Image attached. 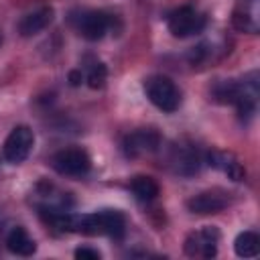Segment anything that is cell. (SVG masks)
<instances>
[{"instance_id":"obj_1","label":"cell","mask_w":260,"mask_h":260,"mask_svg":"<svg viewBox=\"0 0 260 260\" xmlns=\"http://www.w3.org/2000/svg\"><path fill=\"white\" fill-rule=\"evenodd\" d=\"M213 100L219 104H232L236 106L240 118L248 120L254 116L256 112V100H258V81H256V73H250V79H242V81H219L213 87Z\"/></svg>"},{"instance_id":"obj_2","label":"cell","mask_w":260,"mask_h":260,"mask_svg":"<svg viewBox=\"0 0 260 260\" xmlns=\"http://www.w3.org/2000/svg\"><path fill=\"white\" fill-rule=\"evenodd\" d=\"M75 232L85 236H110L114 240H120L126 234V219L116 209L83 213V215H77Z\"/></svg>"},{"instance_id":"obj_3","label":"cell","mask_w":260,"mask_h":260,"mask_svg":"<svg viewBox=\"0 0 260 260\" xmlns=\"http://www.w3.org/2000/svg\"><path fill=\"white\" fill-rule=\"evenodd\" d=\"M144 93L160 112L173 114L181 106V89L167 75H152L144 81Z\"/></svg>"},{"instance_id":"obj_4","label":"cell","mask_w":260,"mask_h":260,"mask_svg":"<svg viewBox=\"0 0 260 260\" xmlns=\"http://www.w3.org/2000/svg\"><path fill=\"white\" fill-rule=\"evenodd\" d=\"M205 24H207V16L191 4L173 10L169 14V20H167L169 32L177 39H187V37L199 35L205 28Z\"/></svg>"},{"instance_id":"obj_5","label":"cell","mask_w":260,"mask_h":260,"mask_svg":"<svg viewBox=\"0 0 260 260\" xmlns=\"http://www.w3.org/2000/svg\"><path fill=\"white\" fill-rule=\"evenodd\" d=\"M35 146V132L20 124V126H14L10 130V134L6 136L4 140V146H2V154L6 158V162L10 165H18V162H24L30 154Z\"/></svg>"},{"instance_id":"obj_6","label":"cell","mask_w":260,"mask_h":260,"mask_svg":"<svg viewBox=\"0 0 260 260\" xmlns=\"http://www.w3.org/2000/svg\"><path fill=\"white\" fill-rule=\"evenodd\" d=\"M51 167L63 177H83L91 169V158L83 148H63L53 154Z\"/></svg>"},{"instance_id":"obj_7","label":"cell","mask_w":260,"mask_h":260,"mask_svg":"<svg viewBox=\"0 0 260 260\" xmlns=\"http://www.w3.org/2000/svg\"><path fill=\"white\" fill-rule=\"evenodd\" d=\"M219 244V230L215 225H205L185 240V254L187 256H199V258H213L217 254Z\"/></svg>"},{"instance_id":"obj_8","label":"cell","mask_w":260,"mask_h":260,"mask_svg":"<svg viewBox=\"0 0 260 260\" xmlns=\"http://www.w3.org/2000/svg\"><path fill=\"white\" fill-rule=\"evenodd\" d=\"M160 146V134L154 128H140L130 132L122 140V150L128 158H136L142 154H150Z\"/></svg>"},{"instance_id":"obj_9","label":"cell","mask_w":260,"mask_h":260,"mask_svg":"<svg viewBox=\"0 0 260 260\" xmlns=\"http://www.w3.org/2000/svg\"><path fill=\"white\" fill-rule=\"evenodd\" d=\"M75 28L85 41H100L110 28V16L102 10H83L75 16Z\"/></svg>"},{"instance_id":"obj_10","label":"cell","mask_w":260,"mask_h":260,"mask_svg":"<svg viewBox=\"0 0 260 260\" xmlns=\"http://www.w3.org/2000/svg\"><path fill=\"white\" fill-rule=\"evenodd\" d=\"M230 205V195L221 189H209V191H201L197 195H193L191 199H187V209L191 213H199V215H209V213H219Z\"/></svg>"},{"instance_id":"obj_11","label":"cell","mask_w":260,"mask_h":260,"mask_svg":"<svg viewBox=\"0 0 260 260\" xmlns=\"http://www.w3.org/2000/svg\"><path fill=\"white\" fill-rule=\"evenodd\" d=\"M232 24L240 32L256 35L260 28V0H238L232 12Z\"/></svg>"},{"instance_id":"obj_12","label":"cell","mask_w":260,"mask_h":260,"mask_svg":"<svg viewBox=\"0 0 260 260\" xmlns=\"http://www.w3.org/2000/svg\"><path fill=\"white\" fill-rule=\"evenodd\" d=\"M55 10L51 6H39L30 12H26L20 20H18V32L20 37H35L41 30H45L51 22H53Z\"/></svg>"},{"instance_id":"obj_13","label":"cell","mask_w":260,"mask_h":260,"mask_svg":"<svg viewBox=\"0 0 260 260\" xmlns=\"http://www.w3.org/2000/svg\"><path fill=\"white\" fill-rule=\"evenodd\" d=\"M205 162L209 167L219 169L221 173H225L232 181H242L246 177V169L242 167V162L232 152H219V150L205 152Z\"/></svg>"},{"instance_id":"obj_14","label":"cell","mask_w":260,"mask_h":260,"mask_svg":"<svg viewBox=\"0 0 260 260\" xmlns=\"http://www.w3.org/2000/svg\"><path fill=\"white\" fill-rule=\"evenodd\" d=\"M6 248L8 252L16 254V256H32L37 252V244L35 240L28 236V232L22 225H16L8 232L6 236Z\"/></svg>"},{"instance_id":"obj_15","label":"cell","mask_w":260,"mask_h":260,"mask_svg":"<svg viewBox=\"0 0 260 260\" xmlns=\"http://www.w3.org/2000/svg\"><path fill=\"white\" fill-rule=\"evenodd\" d=\"M130 191L134 193V197H136L138 201L148 203V201H154V199L158 197L160 187H158V183H156L152 177H148V175H138V177H134V179L130 181Z\"/></svg>"},{"instance_id":"obj_16","label":"cell","mask_w":260,"mask_h":260,"mask_svg":"<svg viewBox=\"0 0 260 260\" xmlns=\"http://www.w3.org/2000/svg\"><path fill=\"white\" fill-rule=\"evenodd\" d=\"M234 252L240 258H254L260 252V236L252 230H246L236 236L234 240Z\"/></svg>"},{"instance_id":"obj_17","label":"cell","mask_w":260,"mask_h":260,"mask_svg":"<svg viewBox=\"0 0 260 260\" xmlns=\"http://www.w3.org/2000/svg\"><path fill=\"white\" fill-rule=\"evenodd\" d=\"M85 81L91 89H102L108 81V67L102 63V61H95L91 63V67L87 69V75H85Z\"/></svg>"},{"instance_id":"obj_18","label":"cell","mask_w":260,"mask_h":260,"mask_svg":"<svg viewBox=\"0 0 260 260\" xmlns=\"http://www.w3.org/2000/svg\"><path fill=\"white\" fill-rule=\"evenodd\" d=\"M77 260H100V252L98 250H93V248H87V246H81V248H77L75 250V254H73Z\"/></svg>"},{"instance_id":"obj_19","label":"cell","mask_w":260,"mask_h":260,"mask_svg":"<svg viewBox=\"0 0 260 260\" xmlns=\"http://www.w3.org/2000/svg\"><path fill=\"white\" fill-rule=\"evenodd\" d=\"M67 79H69V85L77 87V85H79V83L83 81V75H81V71H79V69H73V71H69Z\"/></svg>"},{"instance_id":"obj_20","label":"cell","mask_w":260,"mask_h":260,"mask_svg":"<svg viewBox=\"0 0 260 260\" xmlns=\"http://www.w3.org/2000/svg\"><path fill=\"white\" fill-rule=\"evenodd\" d=\"M0 45H2V35H0Z\"/></svg>"}]
</instances>
